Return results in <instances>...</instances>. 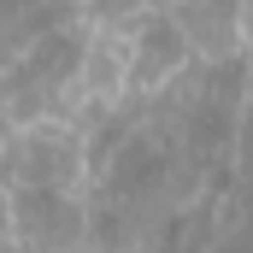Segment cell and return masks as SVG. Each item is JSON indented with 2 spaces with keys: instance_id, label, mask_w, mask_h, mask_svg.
I'll return each mask as SVG.
<instances>
[{
  "instance_id": "obj_6",
  "label": "cell",
  "mask_w": 253,
  "mask_h": 253,
  "mask_svg": "<svg viewBox=\"0 0 253 253\" xmlns=\"http://www.w3.org/2000/svg\"><path fill=\"white\" fill-rule=\"evenodd\" d=\"M129 129H135L129 118H112V112H106V118L94 124V135H88V147H83V165H88V171H100V165H106V159L124 147V135H129Z\"/></svg>"
},
{
  "instance_id": "obj_3",
  "label": "cell",
  "mask_w": 253,
  "mask_h": 253,
  "mask_svg": "<svg viewBox=\"0 0 253 253\" xmlns=\"http://www.w3.org/2000/svg\"><path fill=\"white\" fill-rule=\"evenodd\" d=\"M12 224L36 242H77L83 236V206L65 189H42V183H18L12 189Z\"/></svg>"
},
{
  "instance_id": "obj_1",
  "label": "cell",
  "mask_w": 253,
  "mask_h": 253,
  "mask_svg": "<svg viewBox=\"0 0 253 253\" xmlns=\"http://www.w3.org/2000/svg\"><path fill=\"white\" fill-rule=\"evenodd\" d=\"M83 59H88V30L53 24V30H42V36L24 42L18 71H12L6 83H24V88H65V83L83 77Z\"/></svg>"
},
{
  "instance_id": "obj_7",
  "label": "cell",
  "mask_w": 253,
  "mask_h": 253,
  "mask_svg": "<svg viewBox=\"0 0 253 253\" xmlns=\"http://www.w3.org/2000/svg\"><path fill=\"white\" fill-rule=\"evenodd\" d=\"M0 177H6V153H0Z\"/></svg>"
},
{
  "instance_id": "obj_5",
  "label": "cell",
  "mask_w": 253,
  "mask_h": 253,
  "mask_svg": "<svg viewBox=\"0 0 253 253\" xmlns=\"http://www.w3.org/2000/svg\"><path fill=\"white\" fill-rule=\"evenodd\" d=\"M100 171H106V183H118L124 194H141V189H153V183L165 177V153H159V141H153V135L129 129L124 147H118Z\"/></svg>"
},
{
  "instance_id": "obj_4",
  "label": "cell",
  "mask_w": 253,
  "mask_h": 253,
  "mask_svg": "<svg viewBox=\"0 0 253 253\" xmlns=\"http://www.w3.org/2000/svg\"><path fill=\"white\" fill-rule=\"evenodd\" d=\"M83 171V141L59 124H36L18 141V183H42V189H65Z\"/></svg>"
},
{
  "instance_id": "obj_2",
  "label": "cell",
  "mask_w": 253,
  "mask_h": 253,
  "mask_svg": "<svg viewBox=\"0 0 253 253\" xmlns=\"http://www.w3.org/2000/svg\"><path fill=\"white\" fill-rule=\"evenodd\" d=\"M194 42L189 30L171 18V12H153V18H141L135 24V47H129V88H159V83H171L183 65H189Z\"/></svg>"
}]
</instances>
